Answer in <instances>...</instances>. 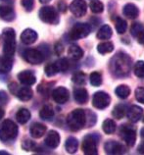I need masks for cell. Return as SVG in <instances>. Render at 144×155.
Returning <instances> with one entry per match:
<instances>
[{"mask_svg":"<svg viewBox=\"0 0 144 155\" xmlns=\"http://www.w3.org/2000/svg\"><path fill=\"white\" fill-rule=\"evenodd\" d=\"M4 114H5V112H4V110L0 107V120L2 119V118L4 117Z\"/></svg>","mask_w":144,"mask_h":155,"instance_id":"51","label":"cell"},{"mask_svg":"<svg viewBox=\"0 0 144 155\" xmlns=\"http://www.w3.org/2000/svg\"><path fill=\"white\" fill-rule=\"evenodd\" d=\"M100 137L96 134H87L82 140V151L86 155H97V143Z\"/></svg>","mask_w":144,"mask_h":155,"instance_id":"6","label":"cell"},{"mask_svg":"<svg viewBox=\"0 0 144 155\" xmlns=\"http://www.w3.org/2000/svg\"><path fill=\"white\" fill-rule=\"evenodd\" d=\"M74 98L79 104H84L88 101V92L83 87H77L74 91Z\"/></svg>","mask_w":144,"mask_h":155,"instance_id":"21","label":"cell"},{"mask_svg":"<svg viewBox=\"0 0 144 155\" xmlns=\"http://www.w3.org/2000/svg\"><path fill=\"white\" fill-rule=\"evenodd\" d=\"M36 147V144L34 141H32L28 138H26L24 140V141L22 142V148L26 151H31V150H34Z\"/></svg>","mask_w":144,"mask_h":155,"instance_id":"41","label":"cell"},{"mask_svg":"<svg viewBox=\"0 0 144 155\" xmlns=\"http://www.w3.org/2000/svg\"><path fill=\"white\" fill-rule=\"evenodd\" d=\"M24 59L27 61L28 63L32 65H38L41 64L45 59V56L43 53L39 49H35V48H28V49L25 50L23 53Z\"/></svg>","mask_w":144,"mask_h":155,"instance_id":"9","label":"cell"},{"mask_svg":"<svg viewBox=\"0 0 144 155\" xmlns=\"http://www.w3.org/2000/svg\"><path fill=\"white\" fill-rule=\"evenodd\" d=\"M44 72L47 77H53V76H55L57 73H59V70L55 63H51V64H48L47 66L45 67Z\"/></svg>","mask_w":144,"mask_h":155,"instance_id":"38","label":"cell"},{"mask_svg":"<svg viewBox=\"0 0 144 155\" xmlns=\"http://www.w3.org/2000/svg\"><path fill=\"white\" fill-rule=\"evenodd\" d=\"M32 95H34V92H32L31 88L28 87V85L24 87H19L17 93H16V96L22 101H28L31 99Z\"/></svg>","mask_w":144,"mask_h":155,"instance_id":"23","label":"cell"},{"mask_svg":"<svg viewBox=\"0 0 144 155\" xmlns=\"http://www.w3.org/2000/svg\"><path fill=\"white\" fill-rule=\"evenodd\" d=\"M0 154H5V155H9L7 151H0Z\"/></svg>","mask_w":144,"mask_h":155,"instance_id":"54","label":"cell"},{"mask_svg":"<svg viewBox=\"0 0 144 155\" xmlns=\"http://www.w3.org/2000/svg\"><path fill=\"white\" fill-rule=\"evenodd\" d=\"M54 51H55V54L56 55H58L60 56L62 53H63L64 51V46H63V44H62L61 42H57L55 44V46H54Z\"/></svg>","mask_w":144,"mask_h":155,"instance_id":"45","label":"cell"},{"mask_svg":"<svg viewBox=\"0 0 144 155\" xmlns=\"http://www.w3.org/2000/svg\"><path fill=\"white\" fill-rule=\"evenodd\" d=\"M72 81L77 84H85V75L82 72H77L73 75Z\"/></svg>","mask_w":144,"mask_h":155,"instance_id":"39","label":"cell"},{"mask_svg":"<svg viewBox=\"0 0 144 155\" xmlns=\"http://www.w3.org/2000/svg\"><path fill=\"white\" fill-rule=\"evenodd\" d=\"M109 69L111 74L117 78L126 77L131 69V59L125 52H118L110 61Z\"/></svg>","mask_w":144,"mask_h":155,"instance_id":"1","label":"cell"},{"mask_svg":"<svg viewBox=\"0 0 144 155\" xmlns=\"http://www.w3.org/2000/svg\"><path fill=\"white\" fill-rule=\"evenodd\" d=\"M136 38H137V42L138 43H140V44H142V45H144V31H142L140 34L136 36Z\"/></svg>","mask_w":144,"mask_h":155,"instance_id":"48","label":"cell"},{"mask_svg":"<svg viewBox=\"0 0 144 155\" xmlns=\"http://www.w3.org/2000/svg\"><path fill=\"white\" fill-rule=\"evenodd\" d=\"M9 101V96L4 91H0V104L5 105Z\"/></svg>","mask_w":144,"mask_h":155,"instance_id":"44","label":"cell"},{"mask_svg":"<svg viewBox=\"0 0 144 155\" xmlns=\"http://www.w3.org/2000/svg\"><path fill=\"white\" fill-rule=\"evenodd\" d=\"M68 54L73 60H80L83 57V50L77 44H72L68 49Z\"/></svg>","mask_w":144,"mask_h":155,"instance_id":"24","label":"cell"},{"mask_svg":"<svg viewBox=\"0 0 144 155\" xmlns=\"http://www.w3.org/2000/svg\"><path fill=\"white\" fill-rule=\"evenodd\" d=\"M102 129H103V130H104L105 134H111L116 130V123H115V121H113V120L107 119L103 122Z\"/></svg>","mask_w":144,"mask_h":155,"instance_id":"31","label":"cell"},{"mask_svg":"<svg viewBox=\"0 0 144 155\" xmlns=\"http://www.w3.org/2000/svg\"><path fill=\"white\" fill-rule=\"evenodd\" d=\"M126 116H127V119H129L131 123H137L143 116V109L140 106L133 105L127 109Z\"/></svg>","mask_w":144,"mask_h":155,"instance_id":"14","label":"cell"},{"mask_svg":"<svg viewBox=\"0 0 144 155\" xmlns=\"http://www.w3.org/2000/svg\"><path fill=\"white\" fill-rule=\"evenodd\" d=\"M19 129L13 121L5 120L0 125V140L3 142H9L14 140L18 136Z\"/></svg>","mask_w":144,"mask_h":155,"instance_id":"4","label":"cell"},{"mask_svg":"<svg viewBox=\"0 0 144 155\" xmlns=\"http://www.w3.org/2000/svg\"><path fill=\"white\" fill-rule=\"evenodd\" d=\"M123 16H125V17L133 20V19L138 17L139 10H138V8L134 5V4H133V3H127L123 8Z\"/></svg>","mask_w":144,"mask_h":155,"instance_id":"20","label":"cell"},{"mask_svg":"<svg viewBox=\"0 0 144 155\" xmlns=\"http://www.w3.org/2000/svg\"><path fill=\"white\" fill-rule=\"evenodd\" d=\"M135 98L139 103L144 104V87H137L135 89Z\"/></svg>","mask_w":144,"mask_h":155,"instance_id":"42","label":"cell"},{"mask_svg":"<svg viewBox=\"0 0 144 155\" xmlns=\"http://www.w3.org/2000/svg\"><path fill=\"white\" fill-rule=\"evenodd\" d=\"M15 11L13 6L8 4H0V17L6 22H11L15 19Z\"/></svg>","mask_w":144,"mask_h":155,"instance_id":"17","label":"cell"},{"mask_svg":"<svg viewBox=\"0 0 144 155\" xmlns=\"http://www.w3.org/2000/svg\"><path fill=\"white\" fill-rule=\"evenodd\" d=\"M105 152L108 154H123L126 152V148L125 145L115 140L107 141L104 145Z\"/></svg>","mask_w":144,"mask_h":155,"instance_id":"12","label":"cell"},{"mask_svg":"<svg viewBox=\"0 0 144 155\" xmlns=\"http://www.w3.org/2000/svg\"><path fill=\"white\" fill-rule=\"evenodd\" d=\"M40 3H42V4H46V3H49L51 1V0H39Z\"/></svg>","mask_w":144,"mask_h":155,"instance_id":"52","label":"cell"},{"mask_svg":"<svg viewBox=\"0 0 144 155\" xmlns=\"http://www.w3.org/2000/svg\"><path fill=\"white\" fill-rule=\"evenodd\" d=\"M31 116V112L27 108H21L17 112V114H16V119H17L18 123H20L21 125H24L30 121Z\"/></svg>","mask_w":144,"mask_h":155,"instance_id":"25","label":"cell"},{"mask_svg":"<svg viewBox=\"0 0 144 155\" xmlns=\"http://www.w3.org/2000/svg\"><path fill=\"white\" fill-rule=\"evenodd\" d=\"M3 38V54L7 57H13L16 49V32L13 28H6L2 32Z\"/></svg>","mask_w":144,"mask_h":155,"instance_id":"3","label":"cell"},{"mask_svg":"<svg viewBox=\"0 0 144 155\" xmlns=\"http://www.w3.org/2000/svg\"><path fill=\"white\" fill-rule=\"evenodd\" d=\"M142 121H143V123H144V117H143V120Z\"/></svg>","mask_w":144,"mask_h":155,"instance_id":"55","label":"cell"},{"mask_svg":"<svg viewBox=\"0 0 144 155\" xmlns=\"http://www.w3.org/2000/svg\"><path fill=\"white\" fill-rule=\"evenodd\" d=\"M89 81L93 87H99L102 84V76L99 72H93L90 74Z\"/></svg>","mask_w":144,"mask_h":155,"instance_id":"36","label":"cell"},{"mask_svg":"<svg viewBox=\"0 0 144 155\" xmlns=\"http://www.w3.org/2000/svg\"><path fill=\"white\" fill-rule=\"evenodd\" d=\"M113 35V31L110 26L108 25H103L99 28V31L97 32V38L101 40H107L109 39Z\"/></svg>","mask_w":144,"mask_h":155,"instance_id":"27","label":"cell"},{"mask_svg":"<svg viewBox=\"0 0 144 155\" xmlns=\"http://www.w3.org/2000/svg\"><path fill=\"white\" fill-rule=\"evenodd\" d=\"M18 80L20 81L21 84H23L24 85H28V87L36 83V77L34 74V72L28 70L22 71L21 73H19Z\"/></svg>","mask_w":144,"mask_h":155,"instance_id":"16","label":"cell"},{"mask_svg":"<svg viewBox=\"0 0 144 155\" xmlns=\"http://www.w3.org/2000/svg\"><path fill=\"white\" fill-rule=\"evenodd\" d=\"M111 103V97L105 91H97L92 97V105L95 108L103 110L107 108Z\"/></svg>","mask_w":144,"mask_h":155,"instance_id":"10","label":"cell"},{"mask_svg":"<svg viewBox=\"0 0 144 155\" xmlns=\"http://www.w3.org/2000/svg\"><path fill=\"white\" fill-rule=\"evenodd\" d=\"M21 3H22V6L28 12H31L32 9H34V0H21Z\"/></svg>","mask_w":144,"mask_h":155,"instance_id":"43","label":"cell"},{"mask_svg":"<svg viewBox=\"0 0 144 155\" xmlns=\"http://www.w3.org/2000/svg\"><path fill=\"white\" fill-rule=\"evenodd\" d=\"M39 116L42 120L51 121L54 117V110L50 105H44L39 111Z\"/></svg>","mask_w":144,"mask_h":155,"instance_id":"26","label":"cell"},{"mask_svg":"<svg viewBox=\"0 0 144 155\" xmlns=\"http://www.w3.org/2000/svg\"><path fill=\"white\" fill-rule=\"evenodd\" d=\"M60 134H58V132L52 130H49L46 137L44 140V143L46 146H48L49 148L54 149L56 147H58V145L60 144Z\"/></svg>","mask_w":144,"mask_h":155,"instance_id":"15","label":"cell"},{"mask_svg":"<svg viewBox=\"0 0 144 155\" xmlns=\"http://www.w3.org/2000/svg\"><path fill=\"white\" fill-rule=\"evenodd\" d=\"M115 92H116V94H117V96L119 97V98L126 99L130 94V88L126 84H121L116 88Z\"/></svg>","mask_w":144,"mask_h":155,"instance_id":"30","label":"cell"},{"mask_svg":"<svg viewBox=\"0 0 144 155\" xmlns=\"http://www.w3.org/2000/svg\"><path fill=\"white\" fill-rule=\"evenodd\" d=\"M52 98L58 104H65L70 98L69 91L64 87H56L52 91Z\"/></svg>","mask_w":144,"mask_h":155,"instance_id":"13","label":"cell"},{"mask_svg":"<svg viewBox=\"0 0 144 155\" xmlns=\"http://www.w3.org/2000/svg\"><path fill=\"white\" fill-rule=\"evenodd\" d=\"M55 64H56L57 68H58L59 72H62V73L67 71L69 69V66H70L69 61H68V59H66V58H60L59 60L56 61Z\"/></svg>","mask_w":144,"mask_h":155,"instance_id":"37","label":"cell"},{"mask_svg":"<svg viewBox=\"0 0 144 155\" xmlns=\"http://www.w3.org/2000/svg\"><path fill=\"white\" fill-rule=\"evenodd\" d=\"M2 4H8V5H14V0H0Z\"/></svg>","mask_w":144,"mask_h":155,"instance_id":"50","label":"cell"},{"mask_svg":"<svg viewBox=\"0 0 144 155\" xmlns=\"http://www.w3.org/2000/svg\"><path fill=\"white\" fill-rule=\"evenodd\" d=\"M69 129L73 132H77L86 126V112L82 109L73 110L67 117Z\"/></svg>","mask_w":144,"mask_h":155,"instance_id":"2","label":"cell"},{"mask_svg":"<svg viewBox=\"0 0 144 155\" xmlns=\"http://www.w3.org/2000/svg\"><path fill=\"white\" fill-rule=\"evenodd\" d=\"M86 10H87V5L84 0H74L70 4V11L76 17H83L86 14Z\"/></svg>","mask_w":144,"mask_h":155,"instance_id":"11","label":"cell"},{"mask_svg":"<svg viewBox=\"0 0 144 155\" xmlns=\"http://www.w3.org/2000/svg\"><path fill=\"white\" fill-rule=\"evenodd\" d=\"M89 7H90L91 12H93L94 14H100L103 12V10H104V5H103V3L98 1V0H93V1L90 2Z\"/></svg>","mask_w":144,"mask_h":155,"instance_id":"34","label":"cell"},{"mask_svg":"<svg viewBox=\"0 0 144 155\" xmlns=\"http://www.w3.org/2000/svg\"><path fill=\"white\" fill-rule=\"evenodd\" d=\"M38 32L35 31L31 30V28H26L21 35V41L24 44H27V45H30L36 41L38 39Z\"/></svg>","mask_w":144,"mask_h":155,"instance_id":"18","label":"cell"},{"mask_svg":"<svg viewBox=\"0 0 144 155\" xmlns=\"http://www.w3.org/2000/svg\"><path fill=\"white\" fill-rule=\"evenodd\" d=\"M39 19L42 22L51 25H57L59 23V16L57 11L51 6H44L39 10Z\"/></svg>","mask_w":144,"mask_h":155,"instance_id":"7","label":"cell"},{"mask_svg":"<svg viewBox=\"0 0 144 155\" xmlns=\"http://www.w3.org/2000/svg\"><path fill=\"white\" fill-rule=\"evenodd\" d=\"M137 152L140 154H144V141H142L137 147Z\"/></svg>","mask_w":144,"mask_h":155,"instance_id":"49","label":"cell"},{"mask_svg":"<svg viewBox=\"0 0 144 155\" xmlns=\"http://www.w3.org/2000/svg\"><path fill=\"white\" fill-rule=\"evenodd\" d=\"M13 67V58L3 56L0 58V74H7Z\"/></svg>","mask_w":144,"mask_h":155,"instance_id":"22","label":"cell"},{"mask_svg":"<svg viewBox=\"0 0 144 155\" xmlns=\"http://www.w3.org/2000/svg\"><path fill=\"white\" fill-rule=\"evenodd\" d=\"M65 147H66V150H67L68 153H71V154L76 153L77 150V147H79V142H77V140L74 137H69L68 140H66Z\"/></svg>","mask_w":144,"mask_h":155,"instance_id":"28","label":"cell"},{"mask_svg":"<svg viewBox=\"0 0 144 155\" xmlns=\"http://www.w3.org/2000/svg\"><path fill=\"white\" fill-rule=\"evenodd\" d=\"M126 106L125 104H118L117 106H115L112 112V115L118 120H121L123 118V116L126 113Z\"/></svg>","mask_w":144,"mask_h":155,"instance_id":"29","label":"cell"},{"mask_svg":"<svg viewBox=\"0 0 144 155\" xmlns=\"http://www.w3.org/2000/svg\"><path fill=\"white\" fill-rule=\"evenodd\" d=\"M134 74L139 79L144 80V61H137L134 64Z\"/></svg>","mask_w":144,"mask_h":155,"instance_id":"35","label":"cell"},{"mask_svg":"<svg viewBox=\"0 0 144 155\" xmlns=\"http://www.w3.org/2000/svg\"><path fill=\"white\" fill-rule=\"evenodd\" d=\"M114 50V44L110 41H106V42H102L100 44H98L97 46V51L100 53V54H107V53H110Z\"/></svg>","mask_w":144,"mask_h":155,"instance_id":"32","label":"cell"},{"mask_svg":"<svg viewBox=\"0 0 144 155\" xmlns=\"http://www.w3.org/2000/svg\"><path fill=\"white\" fill-rule=\"evenodd\" d=\"M46 132V127L41 123H34L30 128V134L34 138H40Z\"/></svg>","mask_w":144,"mask_h":155,"instance_id":"19","label":"cell"},{"mask_svg":"<svg viewBox=\"0 0 144 155\" xmlns=\"http://www.w3.org/2000/svg\"><path fill=\"white\" fill-rule=\"evenodd\" d=\"M92 28L86 23H77L72 28L71 31L69 32V38L71 40H77L80 38H86L90 32Z\"/></svg>","mask_w":144,"mask_h":155,"instance_id":"5","label":"cell"},{"mask_svg":"<svg viewBox=\"0 0 144 155\" xmlns=\"http://www.w3.org/2000/svg\"><path fill=\"white\" fill-rule=\"evenodd\" d=\"M9 89H10L11 93H13V94L16 95V93H17L18 89H19V87H18V84L16 83H11L9 84Z\"/></svg>","mask_w":144,"mask_h":155,"instance_id":"47","label":"cell"},{"mask_svg":"<svg viewBox=\"0 0 144 155\" xmlns=\"http://www.w3.org/2000/svg\"><path fill=\"white\" fill-rule=\"evenodd\" d=\"M127 28V23L126 20H123V18L118 17L116 20V31L118 34H125Z\"/></svg>","mask_w":144,"mask_h":155,"instance_id":"33","label":"cell"},{"mask_svg":"<svg viewBox=\"0 0 144 155\" xmlns=\"http://www.w3.org/2000/svg\"><path fill=\"white\" fill-rule=\"evenodd\" d=\"M120 133L127 145L131 147V146L135 144V141H136V130H135L133 126L129 124L122 125Z\"/></svg>","mask_w":144,"mask_h":155,"instance_id":"8","label":"cell"},{"mask_svg":"<svg viewBox=\"0 0 144 155\" xmlns=\"http://www.w3.org/2000/svg\"><path fill=\"white\" fill-rule=\"evenodd\" d=\"M142 31H144V27L140 23H134L130 27V34L133 36H134V38H136Z\"/></svg>","mask_w":144,"mask_h":155,"instance_id":"40","label":"cell"},{"mask_svg":"<svg viewBox=\"0 0 144 155\" xmlns=\"http://www.w3.org/2000/svg\"><path fill=\"white\" fill-rule=\"evenodd\" d=\"M140 137L143 138L144 140V128L143 129H141V130H140Z\"/></svg>","mask_w":144,"mask_h":155,"instance_id":"53","label":"cell"},{"mask_svg":"<svg viewBox=\"0 0 144 155\" xmlns=\"http://www.w3.org/2000/svg\"><path fill=\"white\" fill-rule=\"evenodd\" d=\"M58 10L60 12H62V13H65L66 11H67L68 9V5H67V3H66L64 0H59V2H58Z\"/></svg>","mask_w":144,"mask_h":155,"instance_id":"46","label":"cell"}]
</instances>
